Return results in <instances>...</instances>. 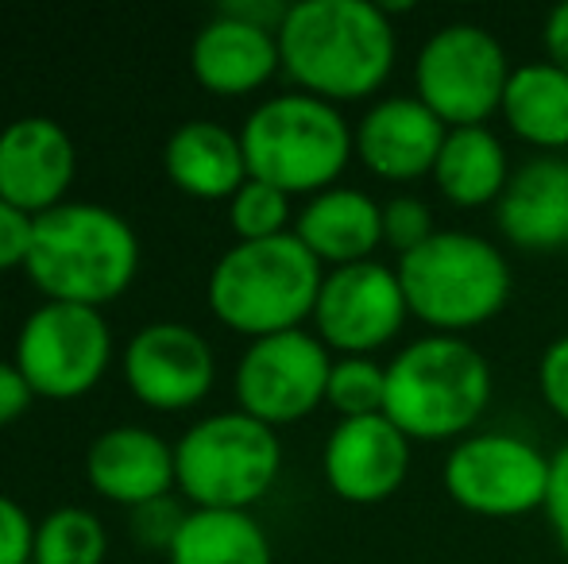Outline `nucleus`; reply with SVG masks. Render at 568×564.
<instances>
[{
	"mask_svg": "<svg viewBox=\"0 0 568 564\" xmlns=\"http://www.w3.org/2000/svg\"><path fill=\"white\" fill-rule=\"evenodd\" d=\"M395 28L372 0H302L286 8L278 59L302 93L329 105L364 101L395 70Z\"/></svg>",
	"mask_w": 568,
	"mask_h": 564,
	"instance_id": "1",
	"label": "nucleus"
},
{
	"mask_svg": "<svg viewBox=\"0 0 568 564\" xmlns=\"http://www.w3.org/2000/svg\"><path fill=\"white\" fill-rule=\"evenodd\" d=\"M23 271L47 301L101 309L140 271V236L109 205L62 202L36 217Z\"/></svg>",
	"mask_w": 568,
	"mask_h": 564,
	"instance_id": "2",
	"label": "nucleus"
},
{
	"mask_svg": "<svg viewBox=\"0 0 568 564\" xmlns=\"http://www.w3.org/2000/svg\"><path fill=\"white\" fill-rule=\"evenodd\" d=\"M491 402V363L471 340L434 337L410 340L387 363L383 414L410 441H464Z\"/></svg>",
	"mask_w": 568,
	"mask_h": 564,
	"instance_id": "3",
	"label": "nucleus"
},
{
	"mask_svg": "<svg viewBox=\"0 0 568 564\" xmlns=\"http://www.w3.org/2000/svg\"><path fill=\"white\" fill-rule=\"evenodd\" d=\"M325 271L294 233L236 240L210 271V309L244 337H275L314 317Z\"/></svg>",
	"mask_w": 568,
	"mask_h": 564,
	"instance_id": "4",
	"label": "nucleus"
},
{
	"mask_svg": "<svg viewBox=\"0 0 568 564\" xmlns=\"http://www.w3.org/2000/svg\"><path fill=\"white\" fill-rule=\"evenodd\" d=\"M410 317L460 337L503 314L510 298V264L491 240L460 228H437L422 248L398 256Z\"/></svg>",
	"mask_w": 568,
	"mask_h": 564,
	"instance_id": "5",
	"label": "nucleus"
},
{
	"mask_svg": "<svg viewBox=\"0 0 568 564\" xmlns=\"http://www.w3.org/2000/svg\"><path fill=\"white\" fill-rule=\"evenodd\" d=\"M247 178H260L283 194H322L356 155V136L337 105L310 93H283L252 109L240 129Z\"/></svg>",
	"mask_w": 568,
	"mask_h": 564,
	"instance_id": "6",
	"label": "nucleus"
},
{
	"mask_svg": "<svg viewBox=\"0 0 568 564\" xmlns=\"http://www.w3.org/2000/svg\"><path fill=\"white\" fill-rule=\"evenodd\" d=\"M283 444L244 410L210 414L174 444V472L194 511H247L278 480Z\"/></svg>",
	"mask_w": 568,
	"mask_h": 564,
	"instance_id": "7",
	"label": "nucleus"
},
{
	"mask_svg": "<svg viewBox=\"0 0 568 564\" xmlns=\"http://www.w3.org/2000/svg\"><path fill=\"white\" fill-rule=\"evenodd\" d=\"M503 43L479 23H445L414 59V98L445 129H479L503 109L510 82Z\"/></svg>",
	"mask_w": 568,
	"mask_h": 564,
	"instance_id": "8",
	"label": "nucleus"
},
{
	"mask_svg": "<svg viewBox=\"0 0 568 564\" xmlns=\"http://www.w3.org/2000/svg\"><path fill=\"white\" fill-rule=\"evenodd\" d=\"M445 491L479 519H523L546 511L549 457L518 433H468L442 468Z\"/></svg>",
	"mask_w": 568,
	"mask_h": 564,
	"instance_id": "9",
	"label": "nucleus"
},
{
	"mask_svg": "<svg viewBox=\"0 0 568 564\" xmlns=\"http://www.w3.org/2000/svg\"><path fill=\"white\" fill-rule=\"evenodd\" d=\"M113 360V332L101 309L47 301L16 337V368L36 399L67 402L93 391Z\"/></svg>",
	"mask_w": 568,
	"mask_h": 564,
	"instance_id": "10",
	"label": "nucleus"
},
{
	"mask_svg": "<svg viewBox=\"0 0 568 564\" xmlns=\"http://www.w3.org/2000/svg\"><path fill=\"white\" fill-rule=\"evenodd\" d=\"M333 356L317 332L291 329L260 337L236 363V402L263 425H291L314 414L329 391Z\"/></svg>",
	"mask_w": 568,
	"mask_h": 564,
	"instance_id": "11",
	"label": "nucleus"
},
{
	"mask_svg": "<svg viewBox=\"0 0 568 564\" xmlns=\"http://www.w3.org/2000/svg\"><path fill=\"white\" fill-rule=\"evenodd\" d=\"M406 306L398 271L379 259L333 267L314 309L317 340L341 356H372L403 332Z\"/></svg>",
	"mask_w": 568,
	"mask_h": 564,
	"instance_id": "12",
	"label": "nucleus"
},
{
	"mask_svg": "<svg viewBox=\"0 0 568 564\" xmlns=\"http://www.w3.org/2000/svg\"><path fill=\"white\" fill-rule=\"evenodd\" d=\"M124 379L151 410H190L217 379L210 340L179 321L143 325L124 348Z\"/></svg>",
	"mask_w": 568,
	"mask_h": 564,
	"instance_id": "13",
	"label": "nucleus"
},
{
	"mask_svg": "<svg viewBox=\"0 0 568 564\" xmlns=\"http://www.w3.org/2000/svg\"><path fill=\"white\" fill-rule=\"evenodd\" d=\"M410 444L387 414L341 418L322 452L325 483L352 506L387 503L410 475Z\"/></svg>",
	"mask_w": 568,
	"mask_h": 564,
	"instance_id": "14",
	"label": "nucleus"
},
{
	"mask_svg": "<svg viewBox=\"0 0 568 564\" xmlns=\"http://www.w3.org/2000/svg\"><path fill=\"white\" fill-rule=\"evenodd\" d=\"M74 140L51 116H20L0 132V197L16 209L39 213L67 202L74 182Z\"/></svg>",
	"mask_w": 568,
	"mask_h": 564,
	"instance_id": "15",
	"label": "nucleus"
},
{
	"mask_svg": "<svg viewBox=\"0 0 568 564\" xmlns=\"http://www.w3.org/2000/svg\"><path fill=\"white\" fill-rule=\"evenodd\" d=\"M356 155L383 182H418L434 174L445 147V129L418 98H383L352 129Z\"/></svg>",
	"mask_w": 568,
	"mask_h": 564,
	"instance_id": "16",
	"label": "nucleus"
},
{
	"mask_svg": "<svg viewBox=\"0 0 568 564\" xmlns=\"http://www.w3.org/2000/svg\"><path fill=\"white\" fill-rule=\"evenodd\" d=\"M495 228L518 252H568V158L538 155L518 166L495 202Z\"/></svg>",
	"mask_w": 568,
	"mask_h": 564,
	"instance_id": "17",
	"label": "nucleus"
},
{
	"mask_svg": "<svg viewBox=\"0 0 568 564\" xmlns=\"http://www.w3.org/2000/svg\"><path fill=\"white\" fill-rule=\"evenodd\" d=\"M85 475L98 495L132 511L166 499L179 483L174 449L143 425H116L93 437L85 452Z\"/></svg>",
	"mask_w": 568,
	"mask_h": 564,
	"instance_id": "18",
	"label": "nucleus"
},
{
	"mask_svg": "<svg viewBox=\"0 0 568 564\" xmlns=\"http://www.w3.org/2000/svg\"><path fill=\"white\" fill-rule=\"evenodd\" d=\"M190 70L197 85H205L217 98H244V93L263 90L283 70L278 35L217 12L190 43Z\"/></svg>",
	"mask_w": 568,
	"mask_h": 564,
	"instance_id": "19",
	"label": "nucleus"
},
{
	"mask_svg": "<svg viewBox=\"0 0 568 564\" xmlns=\"http://www.w3.org/2000/svg\"><path fill=\"white\" fill-rule=\"evenodd\" d=\"M294 236L314 252L317 264H367L383 244V205L352 186L322 189L298 213Z\"/></svg>",
	"mask_w": 568,
	"mask_h": 564,
	"instance_id": "20",
	"label": "nucleus"
},
{
	"mask_svg": "<svg viewBox=\"0 0 568 564\" xmlns=\"http://www.w3.org/2000/svg\"><path fill=\"white\" fill-rule=\"evenodd\" d=\"M163 171L182 194L197 202H229L247 182L244 143L213 121H186L163 147Z\"/></svg>",
	"mask_w": 568,
	"mask_h": 564,
	"instance_id": "21",
	"label": "nucleus"
},
{
	"mask_svg": "<svg viewBox=\"0 0 568 564\" xmlns=\"http://www.w3.org/2000/svg\"><path fill=\"white\" fill-rule=\"evenodd\" d=\"M510 174L515 171L503 140L487 124H479V129H449L429 178L456 209H479L499 202Z\"/></svg>",
	"mask_w": 568,
	"mask_h": 564,
	"instance_id": "22",
	"label": "nucleus"
},
{
	"mask_svg": "<svg viewBox=\"0 0 568 564\" xmlns=\"http://www.w3.org/2000/svg\"><path fill=\"white\" fill-rule=\"evenodd\" d=\"M503 121L538 151L568 147V74L554 62H526L510 70L503 93Z\"/></svg>",
	"mask_w": 568,
	"mask_h": 564,
	"instance_id": "23",
	"label": "nucleus"
},
{
	"mask_svg": "<svg viewBox=\"0 0 568 564\" xmlns=\"http://www.w3.org/2000/svg\"><path fill=\"white\" fill-rule=\"evenodd\" d=\"M166 557L171 564H275L267 534L247 511H190Z\"/></svg>",
	"mask_w": 568,
	"mask_h": 564,
	"instance_id": "24",
	"label": "nucleus"
},
{
	"mask_svg": "<svg viewBox=\"0 0 568 564\" xmlns=\"http://www.w3.org/2000/svg\"><path fill=\"white\" fill-rule=\"evenodd\" d=\"M109 553V534L101 519L82 506H59L36 526L31 564H101Z\"/></svg>",
	"mask_w": 568,
	"mask_h": 564,
	"instance_id": "25",
	"label": "nucleus"
},
{
	"mask_svg": "<svg viewBox=\"0 0 568 564\" xmlns=\"http://www.w3.org/2000/svg\"><path fill=\"white\" fill-rule=\"evenodd\" d=\"M325 402L341 418L383 414V402H387V368L375 363L372 356H341V360H333Z\"/></svg>",
	"mask_w": 568,
	"mask_h": 564,
	"instance_id": "26",
	"label": "nucleus"
},
{
	"mask_svg": "<svg viewBox=\"0 0 568 564\" xmlns=\"http://www.w3.org/2000/svg\"><path fill=\"white\" fill-rule=\"evenodd\" d=\"M229 225L240 240L286 236V225H291V194L267 186V182H260V178H247L244 186L229 197Z\"/></svg>",
	"mask_w": 568,
	"mask_h": 564,
	"instance_id": "27",
	"label": "nucleus"
},
{
	"mask_svg": "<svg viewBox=\"0 0 568 564\" xmlns=\"http://www.w3.org/2000/svg\"><path fill=\"white\" fill-rule=\"evenodd\" d=\"M434 233V209L422 197L395 194L390 202H383V244L395 248L398 256L422 248Z\"/></svg>",
	"mask_w": 568,
	"mask_h": 564,
	"instance_id": "28",
	"label": "nucleus"
},
{
	"mask_svg": "<svg viewBox=\"0 0 568 564\" xmlns=\"http://www.w3.org/2000/svg\"><path fill=\"white\" fill-rule=\"evenodd\" d=\"M36 557V522L12 495H0V564H31Z\"/></svg>",
	"mask_w": 568,
	"mask_h": 564,
	"instance_id": "29",
	"label": "nucleus"
},
{
	"mask_svg": "<svg viewBox=\"0 0 568 564\" xmlns=\"http://www.w3.org/2000/svg\"><path fill=\"white\" fill-rule=\"evenodd\" d=\"M538 391H541V399H546V407L568 425V332L549 340V348L541 352Z\"/></svg>",
	"mask_w": 568,
	"mask_h": 564,
	"instance_id": "30",
	"label": "nucleus"
},
{
	"mask_svg": "<svg viewBox=\"0 0 568 564\" xmlns=\"http://www.w3.org/2000/svg\"><path fill=\"white\" fill-rule=\"evenodd\" d=\"M31 236H36V217L0 197V271L28 264Z\"/></svg>",
	"mask_w": 568,
	"mask_h": 564,
	"instance_id": "31",
	"label": "nucleus"
},
{
	"mask_svg": "<svg viewBox=\"0 0 568 564\" xmlns=\"http://www.w3.org/2000/svg\"><path fill=\"white\" fill-rule=\"evenodd\" d=\"M546 519H549V530H554L557 545H561L565 557H568V444L549 457Z\"/></svg>",
	"mask_w": 568,
	"mask_h": 564,
	"instance_id": "32",
	"label": "nucleus"
},
{
	"mask_svg": "<svg viewBox=\"0 0 568 564\" xmlns=\"http://www.w3.org/2000/svg\"><path fill=\"white\" fill-rule=\"evenodd\" d=\"M31 399H36V391L28 387L23 371L16 368V360H0V429L28 414Z\"/></svg>",
	"mask_w": 568,
	"mask_h": 564,
	"instance_id": "33",
	"label": "nucleus"
},
{
	"mask_svg": "<svg viewBox=\"0 0 568 564\" xmlns=\"http://www.w3.org/2000/svg\"><path fill=\"white\" fill-rule=\"evenodd\" d=\"M546 59L568 74V0L557 4L546 20Z\"/></svg>",
	"mask_w": 568,
	"mask_h": 564,
	"instance_id": "34",
	"label": "nucleus"
}]
</instances>
